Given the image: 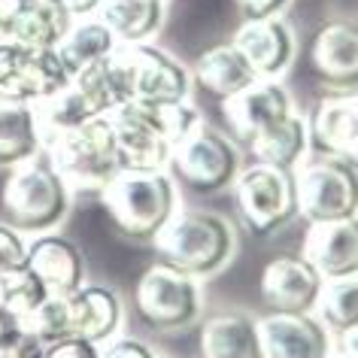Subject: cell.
<instances>
[{"mask_svg": "<svg viewBox=\"0 0 358 358\" xmlns=\"http://www.w3.org/2000/svg\"><path fill=\"white\" fill-rule=\"evenodd\" d=\"M122 170H167L176 143L203 122L189 101L170 106L124 103L113 115Z\"/></svg>", "mask_w": 358, "mask_h": 358, "instance_id": "cell-1", "label": "cell"}, {"mask_svg": "<svg viewBox=\"0 0 358 358\" xmlns=\"http://www.w3.org/2000/svg\"><path fill=\"white\" fill-rule=\"evenodd\" d=\"M158 262L176 271L210 280L225 267L237 252V234L225 216L213 210L179 207L170 222L149 240Z\"/></svg>", "mask_w": 358, "mask_h": 358, "instance_id": "cell-2", "label": "cell"}, {"mask_svg": "<svg viewBox=\"0 0 358 358\" xmlns=\"http://www.w3.org/2000/svg\"><path fill=\"white\" fill-rule=\"evenodd\" d=\"M70 185L46 158V152L34 155L31 161L13 167L0 192V210L3 222H10L22 234H46L64 225L70 213Z\"/></svg>", "mask_w": 358, "mask_h": 358, "instance_id": "cell-3", "label": "cell"}, {"mask_svg": "<svg viewBox=\"0 0 358 358\" xmlns=\"http://www.w3.org/2000/svg\"><path fill=\"white\" fill-rule=\"evenodd\" d=\"M43 152L64 176L70 192H97L101 194L122 173L119 143L110 115L92 119L67 131L43 137Z\"/></svg>", "mask_w": 358, "mask_h": 358, "instance_id": "cell-4", "label": "cell"}, {"mask_svg": "<svg viewBox=\"0 0 358 358\" xmlns=\"http://www.w3.org/2000/svg\"><path fill=\"white\" fill-rule=\"evenodd\" d=\"M113 225L131 240H149L179 210V185L167 170H122L101 192Z\"/></svg>", "mask_w": 358, "mask_h": 358, "instance_id": "cell-5", "label": "cell"}, {"mask_svg": "<svg viewBox=\"0 0 358 358\" xmlns=\"http://www.w3.org/2000/svg\"><path fill=\"white\" fill-rule=\"evenodd\" d=\"M113 64L128 103L170 106L192 97V67H185L167 49H158L152 43H131L115 49Z\"/></svg>", "mask_w": 358, "mask_h": 358, "instance_id": "cell-6", "label": "cell"}, {"mask_svg": "<svg viewBox=\"0 0 358 358\" xmlns=\"http://www.w3.org/2000/svg\"><path fill=\"white\" fill-rule=\"evenodd\" d=\"M240 167H243V155L237 140L201 122L189 137L176 143L167 173L176 185L194 194H219L234 185Z\"/></svg>", "mask_w": 358, "mask_h": 358, "instance_id": "cell-7", "label": "cell"}, {"mask_svg": "<svg viewBox=\"0 0 358 358\" xmlns=\"http://www.w3.org/2000/svg\"><path fill=\"white\" fill-rule=\"evenodd\" d=\"M231 189H234L240 222L258 240H271L298 216L292 170H280L255 161L249 167H240Z\"/></svg>", "mask_w": 358, "mask_h": 358, "instance_id": "cell-8", "label": "cell"}, {"mask_svg": "<svg viewBox=\"0 0 358 358\" xmlns=\"http://www.w3.org/2000/svg\"><path fill=\"white\" fill-rule=\"evenodd\" d=\"M292 176L298 216L307 219V225L358 216V167L352 161L322 155L316 161H301Z\"/></svg>", "mask_w": 358, "mask_h": 358, "instance_id": "cell-9", "label": "cell"}, {"mask_svg": "<svg viewBox=\"0 0 358 358\" xmlns=\"http://www.w3.org/2000/svg\"><path fill=\"white\" fill-rule=\"evenodd\" d=\"M137 313L149 328L155 331H185L201 319L203 292L201 280L176 271L164 262L146 267L137 282Z\"/></svg>", "mask_w": 358, "mask_h": 358, "instance_id": "cell-10", "label": "cell"}, {"mask_svg": "<svg viewBox=\"0 0 358 358\" xmlns=\"http://www.w3.org/2000/svg\"><path fill=\"white\" fill-rule=\"evenodd\" d=\"M70 83L58 49H37L19 40H0V97L37 106Z\"/></svg>", "mask_w": 358, "mask_h": 358, "instance_id": "cell-11", "label": "cell"}, {"mask_svg": "<svg viewBox=\"0 0 358 358\" xmlns=\"http://www.w3.org/2000/svg\"><path fill=\"white\" fill-rule=\"evenodd\" d=\"M310 73L331 94L358 92V22L331 19L310 43Z\"/></svg>", "mask_w": 358, "mask_h": 358, "instance_id": "cell-12", "label": "cell"}, {"mask_svg": "<svg viewBox=\"0 0 358 358\" xmlns=\"http://www.w3.org/2000/svg\"><path fill=\"white\" fill-rule=\"evenodd\" d=\"M322 285L325 276L303 255H280L264 264L258 294L271 313H316Z\"/></svg>", "mask_w": 358, "mask_h": 358, "instance_id": "cell-13", "label": "cell"}, {"mask_svg": "<svg viewBox=\"0 0 358 358\" xmlns=\"http://www.w3.org/2000/svg\"><path fill=\"white\" fill-rule=\"evenodd\" d=\"M264 358H328L334 334L316 313H267L258 319Z\"/></svg>", "mask_w": 358, "mask_h": 358, "instance_id": "cell-14", "label": "cell"}, {"mask_svg": "<svg viewBox=\"0 0 358 358\" xmlns=\"http://www.w3.org/2000/svg\"><path fill=\"white\" fill-rule=\"evenodd\" d=\"M222 113H225L234 140L249 143L267 128H273L276 122H282L289 113H294V101L280 79H258L240 94L222 101Z\"/></svg>", "mask_w": 358, "mask_h": 358, "instance_id": "cell-15", "label": "cell"}, {"mask_svg": "<svg viewBox=\"0 0 358 358\" xmlns=\"http://www.w3.org/2000/svg\"><path fill=\"white\" fill-rule=\"evenodd\" d=\"M231 43L243 52L258 79H280L298 55V40L282 15L243 22Z\"/></svg>", "mask_w": 358, "mask_h": 358, "instance_id": "cell-16", "label": "cell"}, {"mask_svg": "<svg viewBox=\"0 0 358 358\" xmlns=\"http://www.w3.org/2000/svg\"><path fill=\"white\" fill-rule=\"evenodd\" d=\"M301 255L325 280H340V276L358 273V216L307 225Z\"/></svg>", "mask_w": 358, "mask_h": 358, "instance_id": "cell-17", "label": "cell"}, {"mask_svg": "<svg viewBox=\"0 0 358 358\" xmlns=\"http://www.w3.org/2000/svg\"><path fill=\"white\" fill-rule=\"evenodd\" d=\"M28 267L43 280L49 294H73L88 282L85 258L70 237L58 231H46L28 240Z\"/></svg>", "mask_w": 358, "mask_h": 358, "instance_id": "cell-18", "label": "cell"}, {"mask_svg": "<svg viewBox=\"0 0 358 358\" xmlns=\"http://www.w3.org/2000/svg\"><path fill=\"white\" fill-rule=\"evenodd\" d=\"M67 301H70V316H73V334L92 340L97 346L119 337L124 322L119 292H113L110 285L85 282L73 294H67Z\"/></svg>", "mask_w": 358, "mask_h": 358, "instance_id": "cell-19", "label": "cell"}, {"mask_svg": "<svg viewBox=\"0 0 358 358\" xmlns=\"http://www.w3.org/2000/svg\"><path fill=\"white\" fill-rule=\"evenodd\" d=\"M201 358H264L258 319L249 313H216L201 328Z\"/></svg>", "mask_w": 358, "mask_h": 358, "instance_id": "cell-20", "label": "cell"}, {"mask_svg": "<svg viewBox=\"0 0 358 358\" xmlns=\"http://www.w3.org/2000/svg\"><path fill=\"white\" fill-rule=\"evenodd\" d=\"M192 79L207 94L219 97V101H228V97H234L243 92V88L258 83V73L234 43H222V46H213L210 52H203V55L194 61Z\"/></svg>", "mask_w": 358, "mask_h": 358, "instance_id": "cell-21", "label": "cell"}, {"mask_svg": "<svg viewBox=\"0 0 358 358\" xmlns=\"http://www.w3.org/2000/svg\"><path fill=\"white\" fill-rule=\"evenodd\" d=\"M43 152L37 106L0 97V167L13 170Z\"/></svg>", "mask_w": 358, "mask_h": 358, "instance_id": "cell-22", "label": "cell"}, {"mask_svg": "<svg viewBox=\"0 0 358 358\" xmlns=\"http://www.w3.org/2000/svg\"><path fill=\"white\" fill-rule=\"evenodd\" d=\"M255 161L280 170H294L307 158L310 152V124L307 115H301L298 110L289 113L282 122H276L273 128H267L264 134H258L255 140L246 143Z\"/></svg>", "mask_w": 358, "mask_h": 358, "instance_id": "cell-23", "label": "cell"}, {"mask_svg": "<svg viewBox=\"0 0 358 358\" xmlns=\"http://www.w3.org/2000/svg\"><path fill=\"white\" fill-rule=\"evenodd\" d=\"M97 15L115 34L122 46L131 43H152L164 28L167 3L164 0H103Z\"/></svg>", "mask_w": 358, "mask_h": 358, "instance_id": "cell-24", "label": "cell"}, {"mask_svg": "<svg viewBox=\"0 0 358 358\" xmlns=\"http://www.w3.org/2000/svg\"><path fill=\"white\" fill-rule=\"evenodd\" d=\"M73 22L76 19L64 6V0H22L13 40L37 49H58Z\"/></svg>", "mask_w": 358, "mask_h": 358, "instance_id": "cell-25", "label": "cell"}, {"mask_svg": "<svg viewBox=\"0 0 358 358\" xmlns=\"http://www.w3.org/2000/svg\"><path fill=\"white\" fill-rule=\"evenodd\" d=\"M119 46L122 43L115 40V34L106 28V22L101 15H85V19H76L73 28L67 31L64 43L58 46V55L64 61L67 73L76 76L92 64H101V61L113 58Z\"/></svg>", "mask_w": 358, "mask_h": 358, "instance_id": "cell-26", "label": "cell"}, {"mask_svg": "<svg viewBox=\"0 0 358 358\" xmlns=\"http://www.w3.org/2000/svg\"><path fill=\"white\" fill-rule=\"evenodd\" d=\"M37 115H40L43 137H49V134H55V131H67V128H76V124H85L92 119H101L106 113L97 106L92 92H88L79 79H70L49 101L37 103Z\"/></svg>", "mask_w": 358, "mask_h": 358, "instance_id": "cell-27", "label": "cell"}, {"mask_svg": "<svg viewBox=\"0 0 358 358\" xmlns=\"http://www.w3.org/2000/svg\"><path fill=\"white\" fill-rule=\"evenodd\" d=\"M316 316L334 337H343L346 331L358 328V273L325 280L316 303Z\"/></svg>", "mask_w": 358, "mask_h": 358, "instance_id": "cell-28", "label": "cell"}, {"mask_svg": "<svg viewBox=\"0 0 358 358\" xmlns=\"http://www.w3.org/2000/svg\"><path fill=\"white\" fill-rule=\"evenodd\" d=\"M46 298H49V289L28 267V262H24L22 267H15V271L0 273V310H3L13 322L24 319Z\"/></svg>", "mask_w": 358, "mask_h": 358, "instance_id": "cell-29", "label": "cell"}, {"mask_svg": "<svg viewBox=\"0 0 358 358\" xmlns=\"http://www.w3.org/2000/svg\"><path fill=\"white\" fill-rule=\"evenodd\" d=\"M22 331H28L31 337H37L43 346L55 343L61 337L73 334V316H70V301L64 294H49L37 310H31L24 319L15 322Z\"/></svg>", "mask_w": 358, "mask_h": 358, "instance_id": "cell-30", "label": "cell"}, {"mask_svg": "<svg viewBox=\"0 0 358 358\" xmlns=\"http://www.w3.org/2000/svg\"><path fill=\"white\" fill-rule=\"evenodd\" d=\"M28 262V237L15 231L10 222H0V273L15 271Z\"/></svg>", "mask_w": 358, "mask_h": 358, "instance_id": "cell-31", "label": "cell"}, {"mask_svg": "<svg viewBox=\"0 0 358 358\" xmlns=\"http://www.w3.org/2000/svg\"><path fill=\"white\" fill-rule=\"evenodd\" d=\"M0 358H43V343L13 325L6 334H0Z\"/></svg>", "mask_w": 358, "mask_h": 358, "instance_id": "cell-32", "label": "cell"}, {"mask_svg": "<svg viewBox=\"0 0 358 358\" xmlns=\"http://www.w3.org/2000/svg\"><path fill=\"white\" fill-rule=\"evenodd\" d=\"M43 358H101V346L79 334H70L43 346Z\"/></svg>", "mask_w": 358, "mask_h": 358, "instance_id": "cell-33", "label": "cell"}, {"mask_svg": "<svg viewBox=\"0 0 358 358\" xmlns=\"http://www.w3.org/2000/svg\"><path fill=\"white\" fill-rule=\"evenodd\" d=\"M101 358H158L155 349L137 337H113L101 346Z\"/></svg>", "mask_w": 358, "mask_h": 358, "instance_id": "cell-34", "label": "cell"}, {"mask_svg": "<svg viewBox=\"0 0 358 358\" xmlns=\"http://www.w3.org/2000/svg\"><path fill=\"white\" fill-rule=\"evenodd\" d=\"M292 0H234V6L243 15V22L252 19H271V15H282L289 10Z\"/></svg>", "mask_w": 358, "mask_h": 358, "instance_id": "cell-35", "label": "cell"}, {"mask_svg": "<svg viewBox=\"0 0 358 358\" xmlns=\"http://www.w3.org/2000/svg\"><path fill=\"white\" fill-rule=\"evenodd\" d=\"M19 3H22V0H0V40H13Z\"/></svg>", "mask_w": 358, "mask_h": 358, "instance_id": "cell-36", "label": "cell"}, {"mask_svg": "<svg viewBox=\"0 0 358 358\" xmlns=\"http://www.w3.org/2000/svg\"><path fill=\"white\" fill-rule=\"evenodd\" d=\"M103 0H64V6L73 13V19H85V15H97Z\"/></svg>", "mask_w": 358, "mask_h": 358, "instance_id": "cell-37", "label": "cell"}, {"mask_svg": "<svg viewBox=\"0 0 358 358\" xmlns=\"http://www.w3.org/2000/svg\"><path fill=\"white\" fill-rule=\"evenodd\" d=\"M343 158L352 161V164L358 167V124L352 128V134H349V143H346V149H343Z\"/></svg>", "mask_w": 358, "mask_h": 358, "instance_id": "cell-38", "label": "cell"}, {"mask_svg": "<svg viewBox=\"0 0 358 358\" xmlns=\"http://www.w3.org/2000/svg\"><path fill=\"white\" fill-rule=\"evenodd\" d=\"M340 349H346V352H352L358 358V328L346 331V334H343V346H340Z\"/></svg>", "mask_w": 358, "mask_h": 358, "instance_id": "cell-39", "label": "cell"}, {"mask_svg": "<svg viewBox=\"0 0 358 358\" xmlns=\"http://www.w3.org/2000/svg\"><path fill=\"white\" fill-rule=\"evenodd\" d=\"M13 325H15V322H13L10 316H6V313H3V310H0V334H6V331H10Z\"/></svg>", "mask_w": 358, "mask_h": 358, "instance_id": "cell-40", "label": "cell"}, {"mask_svg": "<svg viewBox=\"0 0 358 358\" xmlns=\"http://www.w3.org/2000/svg\"><path fill=\"white\" fill-rule=\"evenodd\" d=\"M328 358H355L352 352H346V349H334V352H331Z\"/></svg>", "mask_w": 358, "mask_h": 358, "instance_id": "cell-41", "label": "cell"}]
</instances>
